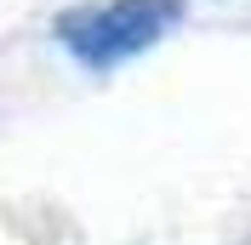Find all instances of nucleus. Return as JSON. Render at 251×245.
<instances>
[{
  "label": "nucleus",
  "mask_w": 251,
  "mask_h": 245,
  "mask_svg": "<svg viewBox=\"0 0 251 245\" xmlns=\"http://www.w3.org/2000/svg\"><path fill=\"white\" fill-rule=\"evenodd\" d=\"M177 23V0H97L57 23V40L75 51L86 69H114L149 51L160 34Z\"/></svg>",
  "instance_id": "nucleus-1"
}]
</instances>
